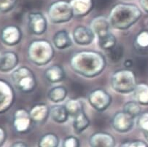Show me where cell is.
Segmentation results:
<instances>
[{"mask_svg": "<svg viewBox=\"0 0 148 147\" xmlns=\"http://www.w3.org/2000/svg\"><path fill=\"white\" fill-rule=\"evenodd\" d=\"M18 62L16 55L13 53H5L0 58V71L6 72L10 71L16 66Z\"/></svg>", "mask_w": 148, "mask_h": 147, "instance_id": "obj_1", "label": "cell"}, {"mask_svg": "<svg viewBox=\"0 0 148 147\" xmlns=\"http://www.w3.org/2000/svg\"><path fill=\"white\" fill-rule=\"evenodd\" d=\"M15 29L12 26H8L5 28L1 32V38L3 42L5 44L12 45L17 42V39H16V34Z\"/></svg>", "mask_w": 148, "mask_h": 147, "instance_id": "obj_2", "label": "cell"}, {"mask_svg": "<svg viewBox=\"0 0 148 147\" xmlns=\"http://www.w3.org/2000/svg\"><path fill=\"white\" fill-rule=\"evenodd\" d=\"M92 147H114V141L111 137H93L90 141Z\"/></svg>", "mask_w": 148, "mask_h": 147, "instance_id": "obj_3", "label": "cell"}, {"mask_svg": "<svg viewBox=\"0 0 148 147\" xmlns=\"http://www.w3.org/2000/svg\"><path fill=\"white\" fill-rule=\"evenodd\" d=\"M58 141L56 137L53 135H47L43 137L40 141L39 147H57L58 146Z\"/></svg>", "mask_w": 148, "mask_h": 147, "instance_id": "obj_4", "label": "cell"}, {"mask_svg": "<svg viewBox=\"0 0 148 147\" xmlns=\"http://www.w3.org/2000/svg\"><path fill=\"white\" fill-rule=\"evenodd\" d=\"M123 53V50L121 46H116L111 49L109 53L110 58L113 61H118L120 59H121Z\"/></svg>", "mask_w": 148, "mask_h": 147, "instance_id": "obj_5", "label": "cell"}, {"mask_svg": "<svg viewBox=\"0 0 148 147\" xmlns=\"http://www.w3.org/2000/svg\"><path fill=\"white\" fill-rule=\"evenodd\" d=\"M17 0H0V11L8 12L12 9Z\"/></svg>", "mask_w": 148, "mask_h": 147, "instance_id": "obj_6", "label": "cell"}, {"mask_svg": "<svg viewBox=\"0 0 148 147\" xmlns=\"http://www.w3.org/2000/svg\"><path fill=\"white\" fill-rule=\"evenodd\" d=\"M72 93L76 96H82L85 95V88L79 83H73L72 85Z\"/></svg>", "mask_w": 148, "mask_h": 147, "instance_id": "obj_7", "label": "cell"}, {"mask_svg": "<svg viewBox=\"0 0 148 147\" xmlns=\"http://www.w3.org/2000/svg\"><path fill=\"white\" fill-rule=\"evenodd\" d=\"M136 66L139 71L144 72V71H146L148 67L147 61L146 59H144V58H139V59L136 60Z\"/></svg>", "mask_w": 148, "mask_h": 147, "instance_id": "obj_8", "label": "cell"}, {"mask_svg": "<svg viewBox=\"0 0 148 147\" xmlns=\"http://www.w3.org/2000/svg\"><path fill=\"white\" fill-rule=\"evenodd\" d=\"M64 147H79V141L73 137L68 138L64 141Z\"/></svg>", "mask_w": 148, "mask_h": 147, "instance_id": "obj_9", "label": "cell"}, {"mask_svg": "<svg viewBox=\"0 0 148 147\" xmlns=\"http://www.w3.org/2000/svg\"><path fill=\"white\" fill-rule=\"evenodd\" d=\"M95 124H96V127H105L106 124L107 123V117H104V116H100V117H98L95 119L94 121Z\"/></svg>", "mask_w": 148, "mask_h": 147, "instance_id": "obj_10", "label": "cell"}, {"mask_svg": "<svg viewBox=\"0 0 148 147\" xmlns=\"http://www.w3.org/2000/svg\"><path fill=\"white\" fill-rule=\"evenodd\" d=\"M122 147H148L145 143L142 141H134V142L127 143Z\"/></svg>", "mask_w": 148, "mask_h": 147, "instance_id": "obj_11", "label": "cell"}, {"mask_svg": "<svg viewBox=\"0 0 148 147\" xmlns=\"http://www.w3.org/2000/svg\"><path fill=\"white\" fill-rule=\"evenodd\" d=\"M0 84V113L2 109V106L4 105V103L6 101V95H5V91L3 90V88L1 86Z\"/></svg>", "mask_w": 148, "mask_h": 147, "instance_id": "obj_12", "label": "cell"}, {"mask_svg": "<svg viewBox=\"0 0 148 147\" xmlns=\"http://www.w3.org/2000/svg\"><path fill=\"white\" fill-rule=\"evenodd\" d=\"M5 138H6V134H5V131L2 129V127H0V147L3 145Z\"/></svg>", "mask_w": 148, "mask_h": 147, "instance_id": "obj_13", "label": "cell"}, {"mask_svg": "<svg viewBox=\"0 0 148 147\" xmlns=\"http://www.w3.org/2000/svg\"><path fill=\"white\" fill-rule=\"evenodd\" d=\"M142 130H143L145 138H146V139L148 141V122L147 123H145V124H144V127Z\"/></svg>", "mask_w": 148, "mask_h": 147, "instance_id": "obj_14", "label": "cell"}, {"mask_svg": "<svg viewBox=\"0 0 148 147\" xmlns=\"http://www.w3.org/2000/svg\"><path fill=\"white\" fill-rule=\"evenodd\" d=\"M11 147H27V146L24 144V143L22 142H16L14 143Z\"/></svg>", "mask_w": 148, "mask_h": 147, "instance_id": "obj_15", "label": "cell"}, {"mask_svg": "<svg viewBox=\"0 0 148 147\" xmlns=\"http://www.w3.org/2000/svg\"><path fill=\"white\" fill-rule=\"evenodd\" d=\"M141 3L145 9V10L148 11V0H141Z\"/></svg>", "mask_w": 148, "mask_h": 147, "instance_id": "obj_16", "label": "cell"}, {"mask_svg": "<svg viewBox=\"0 0 148 147\" xmlns=\"http://www.w3.org/2000/svg\"><path fill=\"white\" fill-rule=\"evenodd\" d=\"M0 58H1V55H0Z\"/></svg>", "mask_w": 148, "mask_h": 147, "instance_id": "obj_17", "label": "cell"}]
</instances>
